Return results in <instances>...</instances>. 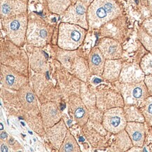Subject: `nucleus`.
<instances>
[{"instance_id":"1","label":"nucleus","mask_w":152,"mask_h":152,"mask_svg":"<svg viewBox=\"0 0 152 152\" xmlns=\"http://www.w3.org/2000/svg\"><path fill=\"white\" fill-rule=\"evenodd\" d=\"M122 11L116 0H94L87 9L89 28L98 29L120 17Z\"/></svg>"},{"instance_id":"2","label":"nucleus","mask_w":152,"mask_h":152,"mask_svg":"<svg viewBox=\"0 0 152 152\" xmlns=\"http://www.w3.org/2000/svg\"><path fill=\"white\" fill-rule=\"evenodd\" d=\"M1 65L12 68L23 75L28 74V56L10 40L1 42Z\"/></svg>"},{"instance_id":"3","label":"nucleus","mask_w":152,"mask_h":152,"mask_svg":"<svg viewBox=\"0 0 152 152\" xmlns=\"http://www.w3.org/2000/svg\"><path fill=\"white\" fill-rule=\"evenodd\" d=\"M86 30L79 25L62 22L59 26L58 45L65 50H75L84 40Z\"/></svg>"},{"instance_id":"4","label":"nucleus","mask_w":152,"mask_h":152,"mask_svg":"<svg viewBox=\"0 0 152 152\" xmlns=\"http://www.w3.org/2000/svg\"><path fill=\"white\" fill-rule=\"evenodd\" d=\"M28 18L26 14L1 18V25L9 39L15 45L20 46L26 39Z\"/></svg>"},{"instance_id":"5","label":"nucleus","mask_w":152,"mask_h":152,"mask_svg":"<svg viewBox=\"0 0 152 152\" xmlns=\"http://www.w3.org/2000/svg\"><path fill=\"white\" fill-rule=\"evenodd\" d=\"M116 88L121 95L125 105L140 107L150 95L144 81L133 83H124L118 81Z\"/></svg>"},{"instance_id":"6","label":"nucleus","mask_w":152,"mask_h":152,"mask_svg":"<svg viewBox=\"0 0 152 152\" xmlns=\"http://www.w3.org/2000/svg\"><path fill=\"white\" fill-rule=\"evenodd\" d=\"M50 33L48 25L39 18H33L28 20L26 40L34 47H42L48 43Z\"/></svg>"},{"instance_id":"7","label":"nucleus","mask_w":152,"mask_h":152,"mask_svg":"<svg viewBox=\"0 0 152 152\" xmlns=\"http://www.w3.org/2000/svg\"><path fill=\"white\" fill-rule=\"evenodd\" d=\"M128 124L124 107H117L106 110L102 118V125L104 130L112 134L123 131Z\"/></svg>"},{"instance_id":"8","label":"nucleus","mask_w":152,"mask_h":152,"mask_svg":"<svg viewBox=\"0 0 152 152\" xmlns=\"http://www.w3.org/2000/svg\"><path fill=\"white\" fill-rule=\"evenodd\" d=\"M87 6L80 0H77L75 4H71L63 13L62 22L79 25L87 30L89 28L87 20Z\"/></svg>"},{"instance_id":"9","label":"nucleus","mask_w":152,"mask_h":152,"mask_svg":"<svg viewBox=\"0 0 152 152\" xmlns=\"http://www.w3.org/2000/svg\"><path fill=\"white\" fill-rule=\"evenodd\" d=\"M25 75L7 66L1 65V81L7 88L19 90L25 86L27 82Z\"/></svg>"},{"instance_id":"10","label":"nucleus","mask_w":152,"mask_h":152,"mask_svg":"<svg viewBox=\"0 0 152 152\" xmlns=\"http://www.w3.org/2000/svg\"><path fill=\"white\" fill-rule=\"evenodd\" d=\"M97 47L106 60L121 59L123 48L118 40L110 37H104L99 41Z\"/></svg>"},{"instance_id":"11","label":"nucleus","mask_w":152,"mask_h":152,"mask_svg":"<svg viewBox=\"0 0 152 152\" xmlns=\"http://www.w3.org/2000/svg\"><path fill=\"white\" fill-rule=\"evenodd\" d=\"M145 76L140 65L124 62L118 81L124 83H139L145 80Z\"/></svg>"},{"instance_id":"12","label":"nucleus","mask_w":152,"mask_h":152,"mask_svg":"<svg viewBox=\"0 0 152 152\" xmlns=\"http://www.w3.org/2000/svg\"><path fill=\"white\" fill-rule=\"evenodd\" d=\"M1 18H7L24 14L27 11V0H0Z\"/></svg>"},{"instance_id":"13","label":"nucleus","mask_w":152,"mask_h":152,"mask_svg":"<svg viewBox=\"0 0 152 152\" xmlns=\"http://www.w3.org/2000/svg\"><path fill=\"white\" fill-rule=\"evenodd\" d=\"M125 130L127 132L133 146L142 147L145 140V127L144 123L128 122Z\"/></svg>"},{"instance_id":"14","label":"nucleus","mask_w":152,"mask_h":152,"mask_svg":"<svg viewBox=\"0 0 152 152\" xmlns=\"http://www.w3.org/2000/svg\"><path fill=\"white\" fill-rule=\"evenodd\" d=\"M124 99L120 93L114 91H108L102 95L98 96V106L102 110H108L110 109L117 107H124Z\"/></svg>"},{"instance_id":"15","label":"nucleus","mask_w":152,"mask_h":152,"mask_svg":"<svg viewBox=\"0 0 152 152\" xmlns=\"http://www.w3.org/2000/svg\"><path fill=\"white\" fill-rule=\"evenodd\" d=\"M105 59L98 47L96 46L91 50L88 57L89 72L97 76H102L104 71Z\"/></svg>"},{"instance_id":"16","label":"nucleus","mask_w":152,"mask_h":152,"mask_svg":"<svg viewBox=\"0 0 152 152\" xmlns=\"http://www.w3.org/2000/svg\"><path fill=\"white\" fill-rule=\"evenodd\" d=\"M124 62L121 59L106 60L102 77L110 82L118 81Z\"/></svg>"},{"instance_id":"17","label":"nucleus","mask_w":152,"mask_h":152,"mask_svg":"<svg viewBox=\"0 0 152 152\" xmlns=\"http://www.w3.org/2000/svg\"><path fill=\"white\" fill-rule=\"evenodd\" d=\"M67 128L64 122L61 120L58 124L50 127L48 132V137L54 147L60 149L62 146V142L65 138Z\"/></svg>"},{"instance_id":"18","label":"nucleus","mask_w":152,"mask_h":152,"mask_svg":"<svg viewBox=\"0 0 152 152\" xmlns=\"http://www.w3.org/2000/svg\"><path fill=\"white\" fill-rule=\"evenodd\" d=\"M43 121L46 127L50 128L58 124L60 119V114L58 107L53 103H47L42 106Z\"/></svg>"},{"instance_id":"19","label":"nucleus","mask_w":152,"mask_h":152,"mask_svg":"<svg viewBox=\"0 0 152 152\" xmlns=\"http://www.w3.org/2000/svg\"><path fill=\"white\" fill-rule=\"evenodd\" d=\"M70 110L72 111L75 119L79 124L83 125L88 119V113L82 102L77 98L75 100L70 101Z\"/></svg>"},{"instance_id":"20","label":"nucleus","mask_w":152,"mask_h":152,"mask_svg":"<svg viewBox=\"0 0 152 152\" xmlns=\"http://www.w3.org/2000/svg\"><path fill=\"white\" fill-rule=\"evenodd\" d=\"M39 49L34 50L30 57V64L32 69L37 72H44L47 69V63L45 56Z\"/></svg>"},{"instance_id":"21","label":"nucleus","mask_w":152,"mask_h":152,"mask_svg":"<svg viewBox=\"0 0 152 152\" xmlns=\"http://www.w3.org/2000/svg\"><path fill=\"white\" fill-rule=\"evenodd\" d=\"M124 110L128 122H145V117L139 107L133 105H124Z\"/></svg>"},{"instance_id":"22","label":"nucleus","mask_w":152,"mask_h":152,"mask_svg":"<svg viewBox=\"0 0 152 152\" xmlns=\"http://www.w3.org/2000/svg\"><path fill=\"white\" fill-rule=\"evenodd\" d=\"M47 4L50 12L61 15L65 12L72 4L70 0H47Z\"/></svg>"},{"instance_id":"23","label":"nucleus","mask_w":152,"mask_h":152,"mask_svg":"<svg viewBox=\"0 0 152 152\" xmlns=\"http://www.w3.org/2000/svg\"><path fill=\"white\" fill-rule=\"evenodd\" d=\"M139 108L145 117V122L152 126V96L149 95Z\"/></svg>"},{"instance_id":"24","label":"nucleus","mask_w":152,"mask_h":152,"mask_svg":"<svg viewBox=\"0 0 152 152\" xmlns=\"http://www.w3.org/2000/svg\"><path fill=\"white\" fill-rule=\"evenodd\" d=\"M20 100L23 106L27 107H34L36 106L35 103L34 96L30 89L27 88L25 86H23L21 90L20 89Z\"/></svg>"},{"instance_id":"25","label":"nucleus","mask_w":152,"mask_h":152,"mask_svg":"<svg viewBox=\"0 0 152 152\" xmlns=\"http://www.w3.org/2000/svg\"><path fill=\"white\" fill-rule=\"evenodd\" d=\"M117 135V144L121 151H128L130 148L133 147L132 142L126 130L118 132Z\"/></svg>"},{"instance_id":"26","label":"nucleus","mask_w":152,"mask_h":152,"mask_svg":"<svg viewBox=\"0 0 152 152\" xmlns=\"http://www.w3.org/2000/svg\"><path fill=\"white\" fill-rule=\"evenodd\" d=\"M59 150L60 151H79L80 149L73 136L68 132Z\"/></svg>"},{"instance_id":"27","label":"nucleus","mask_w":152,"mask_h":152,"mask_svg":"<svg viewBox=\"0 0 152 152\" xmlns=\"http://www.w3.org/2000/svg\"><path fill=\"white\" fill-rule=\"evenodd\" d=\"M140 67L145 75H149L152 74V52H150L142 58L140 62Z\"/></svg>"},{"instance_id":"28","label":"nucleus","mask_w":152,"mask_h":152,"mask_svg":"<svg viewBox=\"0 0 152 152\" xmlns=\"http://www.w3.org/2000/svg\"><path fill=\"white\" fill-rule=\"evenodd\" d=\"M139 38L144 46L150 52H152V36L148 34L143 28L139 32Z\"/></svg>"},{"instance_id":"29","label":"nucleus","mask_w":152,"mask_h":152,"mask_svg":"<svg viewBox=\"0 0 152 152\" xmlns=\"http://www.w3.org/2000/svg\"><path fill=\"white\" fill-rule=\"evenodd\" d=\"M142 28L148 34L152 36V16L147 18L143 21Z\"/></svg>"},{"instance_id":"30","label":"nucleus","mask_w":152,"mask_h":152,"mask_svg":"<svg viewBox=\"0 0 152 152\" xmlns=\"http://www.w3.org/2000/svg\"><path fill=\"white\" fill-rule=\"evenodd\" d=\"M144 81H145L146 87H147L149 95L152 96V74L149 75H146Z\"/></svg>"},{"instance_id":"31","label":"nucleus","mask_w":152,"mask_h":152,"mask_svg":"<svg viewBox=\"0 0 152 152\" xmlns=\"http://www.w3.org/2000/svg\"><path fill=\"white\" fill-rule=\"evenodd\" d=\"M80 1H81V2H83V4H84L86 6H87V7H88L89 5H90L92 3L93 1H94V0H80Z\"/></svg>"},{"instance_id":"32","label":"nucleus","mask_w":152,"mask_h":152,"mask_svg":"<svg viewBox=\"0 0 152 152\" xmlns=\"http://www.w3.org/2000/svg\"><path fill=\"white\" fill-rule=\"evenodd\" d=\"M148 7H149L150 13H151V16H152V0H148Z\"/></svg>"},{"instance_id":"33","label":"nucleus","mask_w":152,"mask_h":152,"mask_svg":"<svg viewBox=\"0 0 152 152\" xmlns=\"http://www.w3.org/2000/svg\"><path fill=\"white\" fill-rule=\"evenodd\" d=\"M1 151L2 152L9 151V149H8L7 146H6L5 145H4V144H2V145H1Z\"/></svg>"}]
</instances>
